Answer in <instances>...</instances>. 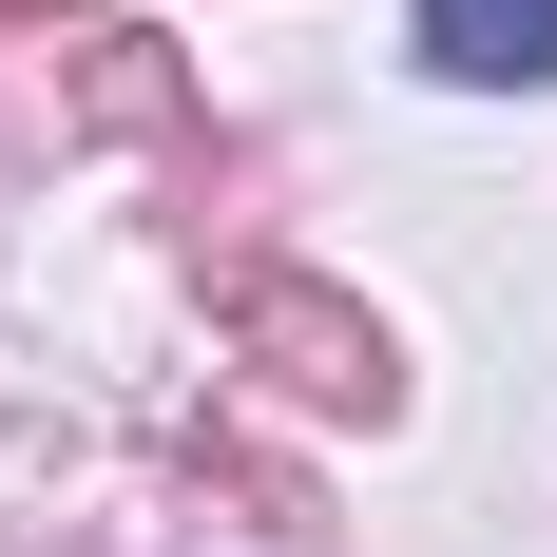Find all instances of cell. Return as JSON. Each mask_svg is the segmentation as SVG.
Segmentation results:
<instances>
[{
	"mask_svg": "<svg viewBox=\"0 0 557 557\" xmlns=\"http://www.w3.org/2000/svg\"><path fill=\"white\" fill-rule=\"evenodd\" d=\"M423 77H461V97H539V77H557V0H423Z\"/></svg>",
	"mask_w": 557,
	"mask_h": 557,
	"instance_id": "1",
	"label": "cell"
}]
</instances>
